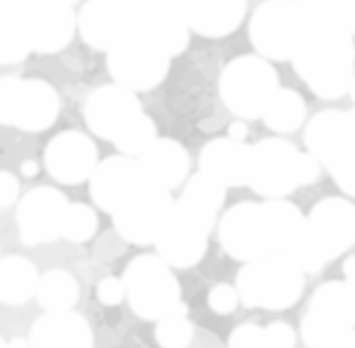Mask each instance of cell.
<instances>
[{
	"label": "cell",
	"mask_w": 355,
	"mask_h": 348,
	"mask_svg": "<svg viewBox=\"0 0 355 348\" xmlns=\"http://www.w3.org/2000/svg\"><path fill=\"white\" fill-rule=\"evenodd\" d=\"M306 225V216L287 199L239 202L223 214L218 223L220 247L230 259L251 263L266 256L284 254Z\"/></svg>",
	"instance_id": "6da1fadb"
},
{
	"label": "cell",
	"mask_w": 355,
	"mask_h": 348,
	"mask_svg": "<svg viewBox=\"0 0 355 348\" xmlns=\"http://www.w3.org/2000/svg\"><path fill=\"white\" fill-rule=\"evenodd\" d=\"M291 62L299 78L318 98L339 100L355 81L353 33L336 24L308 19V33Z\"/></svg>",
	"instance_id": "7a4b0ae2"
},
{
	"label": "cell",
	"mask_w": 355,
	"mask_h": 348,
	"mask_svg": "<svg viewBox=\"0 0 355 348\" xmlns=\"http://www.w3.org/2000/svg\"><path fill=\"white\" fill-rule=\"evenodd\" d=\"M234 287L246 308L287 311L303 296L306 272L282 254L266 256V259L244 263L237 272Z\"/></svg>",
	"instance_id": "3957f363"
},
{
	"label": "cell",
	"mask_w": 355,
	"mask_h": 348,
	"mask_svg": "<svg viewBox=\"0 0 355 348\" xmlns=\"http://www.w3.org/2000/svg\"><path fill=\"white\" fill-rule=\"evenodd\" d=\"M125 301L137 317L159 322L173 315L180 299V282L171 266H166L159 256L140 254L123 270Z\"/></svg>",
	"instance_id": "277c9868"
},
{
	"label": "cell",
	"mask_w": 355,
	"mask_h": 348,
	"mask_svg": "<svg viewBox=\"0 0 355 348\" xmlns=\"http://www.w3.org/2000/svg\"><path fill=\"white\" fill-rule=\"evenodd\" d=\"M355 329V292L343 279L320 284L301 317V339L306 348H341Z\"/></svg>",
	"instance_id": "5b68a950"
},
{
	"label": "cell",
	"mask_w": 355,
	"mask_h": 348,
	"mask_svg": "<svg viewBox=\"0 0 355 348\" xmlns=\"http://www.w3.org/2000/svg\"><path fill=\"white\" fill-rule=\"evenodd\" d=\"M218 90L220 100L234 116L251 121L263 119L266 107L279 90V76L266 57L242 55L223 69Z\"/></svg>",
	"instance_id": "8992f818"
},
{
	"label": "cell",
	"mask_w": 355,
	"mask_h": 348,
	"mask_svg": "<svg viewBox=\"0 0 355 348\" xmlns=\"http://www.w3.org/2000/svg\"><path fill=\"white\" fill-rule=\"evenodd\" d=\"M308 33L299 0H266L249 19V41L266 60H294Z\"/></svg>",
	"instance_id": "52a82bcc"
},
{
	"label": "cell",
	"mask_w": 355,
	"mask_h": 348,
	"mask_svg": "<svg viewBox=\"0 0 355 348\" xmlns=\"http://www.w3.org/2000/svg\"><path fill=\"white\" fill-rule=\"evenodd\" d=\"M60 116V95L41 78L5 76L0 81V123L43 133Z\"/></svg>",
	"instance_id": "ba28073f"
},
{
	"label": "cell",
	"mask_w": 355,
	"mask_h": 348,
	"mask_svg": "<svg viewBox=\"0 0 355 348\" xmlns=\"http://www.w3.org/2000/svg\"><path fill=\"white\" fill-rule=\"evenodd\" d=\"M173 211L175 199L171 197V192L147 182L112 216L114 232L135 247H150V244L157 247L159 237L173 218Z\"/></svg>",
	"instance_id": "9c48e42d"
},
{
	"label": "cell",
	"mask_w": 355,
	"mask_h": 348,
	"mask_svg": "<svg viewBox=\"0 0 355 348\" xmlns=\"http://www.w3.org/2000/svg\"><path fill=\"white\" fill-rule=\"evenodd\" d=\"M301 154L284 138H266L251 152L249 187L263 199H284L301 187Z\"/></svg>",
	"instance_id": "30bf717a"
},
{
	"label": "cell",
	"mask_w": 355,
	"mask_h": 348,
	"mask_svg": "<svg viewBox=\"0 0 355 348\" xmlns=\"http://www.w3.org/2000/svg\"><path fill=\"white\" fill-rule=\"evenodd\" d=\"M128 12V36H137L162 48L168 57L185 53L190 28L178 0H123Z\"/></svg>",
	"instance_id": "8fae6325"
},
{
	"label": "cell",
	"mask_w": 355,
	"mask_h": 348,
	"mask_svg": "<svg viewBox=\"0 0 355 348\" xmlns=\"http://www.w3.org/2000/svg\"><path fill=\"white\" fill-rule=\"evenodd\" d=\"M168 67L171 57L162 48L137 36H125L116 48L107 53V69L114 83L133 93L157 88L168 73Z\"/></svg>",
	"instance_id": "7c38bea8"
},
{
	"label": "cell",
	"mask_w": 355,
	"mask_h": 348,
	"mask_svg": "<svg viewBox=\"0 0 355 348\" xmlns=\"http://www.w3.org/2000/svg\"><path fill=\"white\" fill-rule=\"evenodd\" d=\"M0 17H12L24 26L31 50L38 55H55L71 43L78 28L73 8L62 0H36L24 10H0Z\"/></svg>",
	"instance_id": "4fadbf2b"
},
{
	"label": "cell",
	"mask_w": 355,
	"mask_h": 348,
	"mask_svg": "<svg viewBox=\"0 0 355 348\" xmlns=\"http://www.w3.org/2000/svg\"><path fill=\"white\" fill-rule=\"evenodd\" d=\"M71 202L57 187H33L17 204V230L19 242L26 247L55 242L64 232V220Z\"/></svg>",
	"instance_id": "5bb4252c"
},
{
	"label": "cell",
	"mask_w": 355,
	"mask_h": 348,
	"mask_svg": "<svg viewBox=\"0 0 355 348\" xmlns=\"http://www.w3.org/2000/svg\"><path fill=\"white\" fill-rule=\"evenodd\" d=\"M306 230L327 261L355 247V204L343 197H324L306 216Z\"/></svg>",
	"instance_id": "9a60e30c"
},
{
	"label": "cell",
	"mask_w": 355,
	"mask_h": 348,
	"mask_svg": "<svg viewBox=\"0 0 355 348\" xmlns=\"http://www.w3.org/2000/svg\"><path fill=\"white\" fill-rule=\"evenodd\" d=\"M45 171L62 185H81L93 178L100 166L95 142L81 130H62L48 142L43 154Z\"/></svg>",
	"instance_id": "2e32d148"
},
{
	"label": "cell",
	"mask_w": 355,
	"mask_h": 348,
	"mask_svg": "<svg viewBox=\"0 0 355 348\" xmlns=\"http://www.w3.org/2000/svg\"><path fill=\"white\" fill-rule=\"evenodd\" d=\"M137 114H142V105L137 93L123 88L119 83L100 85L85 98L83 119L85 125L102 140H116V135L128 125Z\"/></svg>",
	"instance_id": "e0dca14e"
},
{
	"label": "cell",
	"mask_w": 355,
	"mask_h": 348,
	"mask_svg": "<svg viewBox=\"0 0 355 348\" xmlns=\"http://www.w3.org/2000/svg\"><path fill=\"white\" fill-rule=\"evenodd\" d=\"M142 185H147V180L137 159L116 154V157H107L105 162H100L90 178V197L95 202V209L114 216Z\"/></svg>",
	"instance_id": "ac0fdd59"
},
{
	"label": "cell",
	"mask_w": 355,
	"mask_h": 348,
	"mask_svg": "<svg viewBox=\"0 0 355 348\" xmlns=\"http://www.w3.org/2000/svg\"><path fill=\"white\" fill-rule=\"evenodd\" d=\"M78 33L93 50L110 53L128 36L123 0H88L78 12Z\"/></svg>",
	"instance_id": "d6986e66"
},
{
	"label": "cell",
	"mask_w": 355,
	"mask_h": 348,
	"mask_svg": "<svg viewBox=\"0 0 355 348\" xmlns=\"http://www.w3.org/2000/svg\"><path fill=\"white\" fill-rule=\"evenodd\" d=\"M251 152H254V147H249L246 142L216 138L206 142L202 152H199V171L216 182H220L223 187L249 185Z\"/></svg>",
	"instance_id": "ffe728a7"
},
{
	"label": "cell",
	"mask_w": 355,
	"mask_h": 348,
	"mask_svg": "<svg viewBox=\"0 0 355 348\" xmlns=\"http://www.w3.org/2000/svg\"><path fill=\"white\" fill-rule=\"evenodd\" d=\"M185 24L204 38L230 36L242 26L246 0H178Z\"/></svg>",
	"instance_id": "44dd1931"
},
{
	"label": "cell",
	"mask_w": 355,
	"mask_h": 348,
	"mask_svg": "<svg viewBox=\"0 0 355 348\" xmlns=\"http://www.w3.org/2000/svg\"><path fill=\"white\" fill-rule=\"evenodd\" d=\"M137 164L145 180L164 192H173L190 180V154L173 138H159Z\"/></svg>",
	"instance_id": "7402d4cb"
},
{
	"label": "cell",
	"mask_w": 355,
	"mask_h": 348,
	"mask_svg": "<svg viewBox=\"0 0 355 348\" xmlns=\"http://www.w3.org/2000/svg\"><path fill=\"white\" fill-rule=\"evenodd\" d=\"M31 348H93V327L76 311L43 313L28 334Z\"/></svg>",
	"instance_id": "603a6c76"
},
{
	"label": "cell",
	"mask_w": 355,
	"mask_h": 348,
	"mask_svg": "<svg viewBox=\"0 0 355 348\" xmlns=\"http://www.w3.org/2000/svg\"><path fill=\"white\" fill-rule=\"evenodd\" d=\"M225 192L227 187H223L220 182L199 171V173L190 175L180 199H175V214L202 227V230L211 232L216 227L218 211L225 204Z\"/></svg>",
	"instance_id": "cb8c5ba5"
},
{
	"label": "cell",
	"mask_w": 355,
	"mask_h": 348,
	"mask_svg": "<svg viewBox=\"0 0 355 348\" xmlns=\"http://www.w3.org/2000/svg\"><path fill=\"white\" fill-rule=\"evenodd\" d=\"M209 247V232L175 216L157 242V256L171 268H192L204 259Z\"/></svg>",
	"instance_id": "d4e9b609"
},
{
	"label": "cell",
	"mask_w": 355,
	"mask_h": 348,
	"mask_svg": "<svg viewBox=\"0 0 355 348\" xmlns=\"http://www.w3.org/2000/svg\"><path fill=\"white\" fill-rule=\"evenodd\" d=\"M36 266L24 256H3L0 259V304L3 306H24L38 294Z\"/></svg>",
	"instance_id": "484cf974"
},
{
	"label": "cell",
	"mask_w": 355,
	"mask_h": 348,
	"mask_svg": "<svg viewBox=\"0 0 355 348\" xmlns=\"http://www.w3.org/2000/svg\"><path fill=\"white\" fill-rule=\"evenodd\" d=\"M78 279L71 275L69 270H48L41 275V284H38V306L45 313H69L73 311L78 304Z\"/></svg>",
	"instance_id": "4316f807"
},
{
	"label": "cell",
	"mask_w": 355,
	"mask_h": 348,
	"mask_svg": "<svg viewBox=\"0 0 355 348\" xmlns=\"http://www.w3.org/2000/svg\"><path fill=\"white\" fill-rule=\"evenodd\" d=\"M263 121L272 133L289 135L294 130H299L303 121H306V100L301 98L296 90L291 88H279L270 100V105L266 107Z\"/></svg>",
	"instance_id": "83f0119b"
},
{
	"label": "cell",
	"mask_w": 355,
	"mask_h": 348,
	"mask_svg": "<svg viewBox=\"0 0 355 348\" xmlns=\"http://www.w3.org/2000/svg\"><path fill=\"white\" fill-rule=\"evenodd\" d=\"M157 140H159L157 123H154L152 116H147V114L142 112L116 135L114 147H116L119 154H123V157L140 159Z\"/></svg>",
	"instance_id": "f1b7e54d"
},
{
	"label": "cell",
	"mask_w": 355,
	"mask_h": 348,
	"mask_svg": "<svg viewBox=\"0 0 355 348\" xmlns=\"http://www.w3.org/2000/svg\"><path fill=\"white\" fill-rule=\"evenodd\" d=\"M299 3L308 19L336 24L355 36V0H299Z\"/></svg>",
	"instance_id": "f546056e"
},
{
	"label": "cell",
	"mask_w": 355,
	"mask_h": 348,
	"mask_svg": "<svg viewBox=\"0 0 355 348\" xmlns=\"http://www.w3.org/2000/svg\"><path fill=\"white\" fill-rule=\"evenodd\" d=\"M154 336H157V344L162 348H187L194 339V327L187 317V306L180 304L173 315L164 317V320L157 322V329H154Z\"/></svg>",
	"instance_id": "4dcf8cb0"
},
{
	"label": "cell",
	"mask_w": 355,
	"mask_h": 348,
	"mask_svg": "<svg viewBox=\"0 0 355 348\" xmlns=\"http://www.w3.org/2000/svg\"><path fill=\"white\" fill-rule=\"evenodd\" d=\"M28 53H33V50L24 26L12 17H0V62L3 64H17Z\"/></svg>",
	"instance_id": "1f68e13d"
},
{
	"label": "cell",
	"mask_w": 355,
	"mask_h": 348,
	"mask_svg": "<svg viewBox=\"0 0 355 348\" xmlns=\"http://www.w3.org/2000/svg\"><path fill=\"white\" fill-rule=\"evenodd\" d=\"M97 225H100V220H97L95 209L88 207V204L76 202V204H71V207H69L62 237H64L67 242H71V244L90 242V239L95 237V232H97Z\"/></svg>",
	"instance_id": "d6a6232c"
},
{
	"label": "cell",
	"mask_w": 355,
	"mask_h": 348,
	"mask_svg": "<svg viewBox=\"0 0 355 348\" xmlns=\"http://www.w3.org/2000/svg\"><path fill=\"white\" fill-rule=\"evenodd\" d=\"M227 348H268L266 327H259L256 322H242L232 329Z\"/></svg>",
	"instance_id": "836d02e7"
},
{
	"label": "cell",
	"mask_w": 355,
	"mask_h": 348,
	"mask_svg": "<svg viewBox=\"0 0 355 348\" xmlns=\"http://www.w3.org/2000/svg\"><path fill=\"white\" fill-rule=\"evenodd\" d=\"M239 304H242V299H239L237 287H232V284L218 282L209 292V308L216 315H230Z\"/></svg>",
	"instance_id": "e575fe53"
},
{
	"label": "cell",
	"mask_w": 355,
	"mask_h": 348,
	"mask_svg": "<svg viewBox=\"0 0 355 348\" xmlns=\"http://www.w3.org/2000/svg\"><path fill=\"white\" fill-rule=\"evenodd\" d=\"M327 171L331 173V178H334L336 185L341 187L343 195L355 197V150L348 152L346 157H341L339 162Z\"/></svg>",
	"instance_id": "d590c367"
},
{
	"label": "cell",
	"mask_w": 355,
	"mask_h": 348,
	"mask_svg": "<svg viewBox=\"0 0 355 348\" xmlns=\"http://www.w3.org/2000/svg\"><path fill=\"white\" fill-rule=\"evenodd\" d=\"M97 299H100L102 306H119L125 301V284H123V277H105L100 279V284H97Z\"/></svg>",
	"instance_id": "8d00e7d4"
},
{
	"label": "cell",
	"mask_w": 355,
	"mask_h": 348,
	"mask_svg": "<svg viewBox=\"0 0 355 348\" xmlns=\"http://www.w3.org/2000/svg\"><path fill=\"white\" fill-rule=\"evenodd\" d=\"M268 348H296V332L289 322H270L266 327Z\"/></svg>",
	"instance_id": "74e56055"
},
{
	"label": "cell",
	"mask_w": 355,
	"mask_h": 348,
	"mask_svg": "<svg viewBox=\"0 0 355 348\" xmlns=\"http://www.w3.org/2000/svg\"><path fill=\"white\" fill-rule=\"evenodd\" d=\"M19 202V180L15 173L3 171L0 173V209H10Z\"/></svg>",
	"instance_id": "f35d334b"
},
{
	"label": "cell",
	"mask_w": 355,
	"mask_h": 348,
	"mask_svg": "<svg viewBox=\"0 0 355 348\" xmlns=\"http://www.w3.org/2000/svg\"><path fill=\"white\" fill-rule=\"evenodd\" d=\"M322 173V164L313 157L311 152H303L301 154V185H311L320 178Z\"/></svg>",
	"instance_id": "ab89813d"
},
{
	"label": "cell",
	"mask_w": 355,
	"mask_h": 348,
	"mask_svg": "<svg viewBox=\"0 0 355 348\" xmlns=\"http://www.w3.org/2000/svg\"><path fill=\"white\" fill-rule=\"evenodd\" d=\"M343 282L355 292V254L343 259Z\"/></svg>",
	"instance_id": "60d3db41"
},
{
	"label": "cell",
	"mask_w": 355,
	"mask_h": 348,
	"mask_svg": "<svg viewBox=\"0 0 355 348\" xmlns=\"http://www.w3.org/2000/svg\"><path fill=\"white\" fill-rule=\"evenodd\" d=\"M246 135H249V128H246V123H242V121H234L230 128H227V138H232V140L244 142Z\"/></svg>",
	"instance_id": "b9f144b4"
},
{
	"label": "cell",
	"mask_w": 355,
	"mask_h": 348,
	"mask_svg": "<svg viewBox=\"0 0 355 348\" xmlns=\"http://www.w3.org/2000/svg\"><path fill=\"white\" fill-rule=\"evenodd\" d=\"M38 171H41V166H38V162H33V159H26V162L21 164V175H26V178L38 175Z\"/></svg>",
	"instance_id": "7bdbcfd3"
},
{
	"label": "cell",
	"mask_w": 355,
	"mask_h": 348,
	"mask_svg": "<svg viewBox=\"0 0 355 348\" xmlns=\"http://www.w3.org/2000/svg\"><path fill=\"white\" fill-rule=\"evenodd\" d=\"M8 348H31V341L24 336H12V339H8Z\"/></svg>",
	"instance_id": "ee69618b"
},
{
	"label": "cell",
	"mask_w": 355,
	"mask_h": 348,
	"mask_svg": "<svg viewBox=\"0 0 355 348\" xmlns=\"http://www.w3.org/2000/svg\"><path fill=\"white\" fill-rule=\"evenodd\" d=\"M341 348H355V329L346 336V341H343V346H341Z\"/></svg>",
	"instance_id": "f6af8a7d"
},
{
	"label": "cell",
	"mask_w": 355,
	"mask_h": 348,
	"mask_svg": "<svg viewBox=\"0 0 355 348\" xmlns=\"http://www.w3.org/2000/svg\"><path fill=\"white\" fill-rule=\"evenodd\" d=\"M62 3H64V5H69V8H76V5L81 3V0H62Z\"/></svg>",
	"instance_id": "bcb514c9"
},
{
	"label": "cell",
	"mask_w": 355,
	"mask_h": 348,
	"mask_svg": "<svg viewBox=\"0 0 355 348\" xmlns=\"http://www.w3.org/2000/svg\"><path fill=\"white\" fill-rule=\"evenodd\" d=\"M348 95H351V100L355 102V81L351 83V90H348Z\"/></svg>",
	"instance_id": "7dc6e473"
},
{
	"label": "cell",
	"mask_w": 355,
	"mask_h": 348,
	"mask_svg": "<svg viewBox=\"0 0 355 348\" xmlns=\"http://www.w3.org/2000/svg\"><path fill=\"white\" fill-rule=\"evenodd\" d=\"M0 348H8V339H0Z\"/></svg>",
	"instance_id": "c3c4849f"
}]
</instances>
